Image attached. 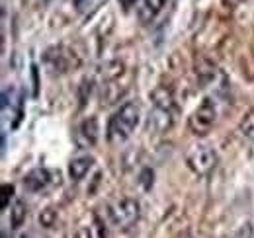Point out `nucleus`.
I'll return each mask as SVG.
<instances>
[{
  "label": "nucleus",
  "instance_id": "obj_9",
  "mask_svg": "<svg viewBox=\"0 0 254 238\" xmlns=\"http://www.w3.org/2000/svg\"><path fill=\"white\" fill-rule=\"evenodd\" d=\"M164 6V0H135V10H137V18L143 24L153 22L159 12Z\"/></svg>",
  "mask_w": 254,
  "mask_h": 238
},
{
  "label": "nucleus",
  "instance_id": "obj_8",
  "mask_svg": "<svg viewBox=\"0 0 254 238\" xmlns=\"http://www.w3.org/2000/svg\"><path fill=\"white\" fill-rule=\"evenodd\" d=\"M55 181L59 183V176L55 178V172H51L47 168H35L24 178V187L30 189V191H41V189L49 187Z\"/></svg>",
  "mask_w": 254,
  "mask_h": 238
},
{
  "label": "nucleus",
  "instance_id": "obj_5",
  "mask_svg": "<svg viewBox=\"0 0 254 238\" xmlns=\"http://www.w3.org/2000/svg\"><path fill=\"white\" fill-rule=\"evenodd\" d=\"M43 62H45V66L51 74H63V72H68L70 68L78 66L76 55L63 45L47 49L45 55H43Z\"/></svg>",
  "mask_w": 254,
  "mask_h": 238
},
{
  "label": "nucleus",
  "instance_id": "obj_18",
  "mask_svg": "<svg viewBox=\"0 0 254 238\" xmlns=\"http://www.w3.org/2000/svg\"><path fill=\"white\" fill-rule=\"evenodd\" d=\"M22 238H28V237H22Z\"/></svg>",
  "mask_w": 254,
  "mask_h": 238
},
{
  "label": "nucleus",
  "instance_id": "obj_15",
  "mask_svg": "<svg viewBox=\"0 0 254 238\" xmlns=\"http://www.w3.org/2000/svg\"><path fill=\"white\" fill-rule=\"evenodd\" d=\"M98 0H72V4H74V8L78 10V12H88L92 6H94Z\"/></svg>",
  "mask_w": 254,
  "mask_h": 238
},
{
  "label": "nucleus",
  "instance_id": "obj_13",
  "mask_svg": "<svg viewBox=\"0 0 254 238\" xmlns=\"http://www.w3.org/2000/svg\"><path fill=\"white\" fill-rule=\"evenodd\" d=\"M39 223L43 225V227H51L53 223H55V213H53V209H45V213L43 215H39Z\"/></svg>",
  "mask_w": 254,
  "mask_h": 238
},
{
  "label": "nucleus",
  "instance_id": "obj_10",
  "mask_svg": "<svg viewBox=\"0 0 254 238\" xmlns=\"http://www.w3.org/2000/svg\"><path fill=\"white\" fill-rule=\"evenodd\" d=\"M94 168V158L84 154V156H76L70 160L68 164V176L72 181H80L88 176V172Z\"/></svg>",
  "mask_w": 254,
  "mask_h": 238
},
{
  "label": "nucleus",
  "instance_id": "obj_6",
  "mask_svg": "<svg viewBox=\"0 0 254 238\" xmlns=\"http://www.w3.org/2000/svg\"><path fill=\"white\" fill-rule=\"evenodd\" d=\"M186 164L197 176H207L217 166V152L209 147H193L186 154Z\"/></svg>",
  "mask_w": 254,
  "mask_h": 238
},
{
  "label": "nucleus",
  "instance_id": "obj_14",
  "mask_svg": "<svg viewBox=\"0 0 254 238\" xmlns=\"http://www.w3.org/2000/svg\"><path fill=\"white\" fill-rule=\"evenodd\" d=\"M12 195H14V185H8V183H4L2 185V209L8 207V197L12 199Z\"/></svg>",
  "mask_w": 254,
  "mask_h": 238
},
{
  "label": "nucleus",
  "instance_id": "obj_12",
  "mask_svg": "<svg viewBox=\"0 0 254 238\" xmlns=\"http://www.w3.org/2000/svg\"><path fill=\"white\" fill-rule=\"evenodd\" d=\"M241 133L249 141H254V112H251L249 116H245V119L241 121Z\"/></svg>",
  "mask_w": 254,
  "mask_h": 238
},
{
  "label": "nucleus",
  "instance_id": "obj_17",
  "mask_svg": "<svg viewBox=\"0 0 254 238\" xmlns=\"http://www.w3.org/2000/svg\"><path fill=\"white\" fill-rule=\"evenodd\" d=\"M182 238H191V237H182Z\"/></svg>",
  "mask_w": 254,
  "mask_h": 238
},
{
  "label": "nucleus",
  "instance_id": "obj_7",
  "mask_svg": "<svg viewBox=\"0 0 254 238\" xmlns=\"http://www.w3.org/2000/svg\"><path fill=\"white\" fill-rule=\"evenodd\" d=\"M98 137H100V127H98V119L96 118L84 119L74 131V141H76L78 149H92V147H96Z\"/></svg>",
  "mask_w": 254,
  "mask_h": 238
},
{
  "label": "nucleus",
  "instance_id": "obj_11",
  "mask_svg": "<svg viewBox=\"0 0 254 238\" xmlns=\"http://www.w3.org/2000/svg\"><path fill=\"white\" fill-rule=\"evenodd\" d=\"M26 215H28L26 205H24L22 201H16V203H14V207L10 209V223H12V227H14V229L22 227V225H24V221H26Z\"/></svg>",
  "mask_w": 254,
  "mask_h": 238
},
{
  "label": "nucleus",
  "instance_id": "obj_16",
  "mask_svg": "<svg viewBox=\"0 0 254 238\" xmlns=\"http://www.w3.org/2000/svg\"><path fill=\"white\" fill-rule=\"evenodd\" d=\"M72 238H94V237H92L90 229H78V231L74 233V237H72Z\"/></svg>",
  "mask_w": 254,
  "mask_h": 238
},
{
  "label": "nucleus",
  "instance_id": "obj_3",
  "mask_svg": "<svg viewBox=\"0 0 254 238\" xmlns=\"http://www.w3.org/2000/svg\"><path fill=\"white\" fill-rule=\"evenodd\" d=\"M215 121H217V102L213 98H203L190 116L188 125L193 135H207L213 129Z\"/></svg>",
  "mask_w": 254,
  "mask_h": 238
},
{
  "label": "nucleus",
  "instance_id": "obj_4",
  "mask_svg": "<svg viewBox=\"0 0 254 238\" xmlns=\"http://www.w3.org/2000/svg\"><path fill=\"white\" fill-rule=\"evenodd\" d=\"M141 217V205L133 197H124L110 207V219L118 229L133 227Z\"/></svg>",
  "mask_w": 254,
  "mask_h": 238
},
{
  "label": "nucleus",
  "instance_id": "obj_1",
  "mask_svg": "<svg viewBox=\"0 0 254 238\" xmlns=\"http://www.w3.org/2000/svg\"><path fill=\"white\" fill-rule=\"evenodd\" d=\"M141 121V110L135 102H126L114 116L110 119V125H108V141L114 143V145H120L127 141L133 131L137 129Z\"/></svg>",
  "mask_w": 254,
  "mask_h": 238
},
{
  "label": "nucleus",
  "instance_id": "obj_2",
  "mask_svg": "<svg viewBox=\"0 0 254 238\" xmlns=\"http://www.w3.org/2000/svg\"><path fill=\"white\" fill-rule=\"evenodd\" d=\"M24 116V94L16 86L2 92V127L4 131L16 129Z\"/></svg>",
  "mask_w": 254,
  "mask_h": 238
}]
</instances>
